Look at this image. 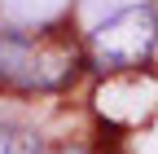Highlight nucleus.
<instances>
[{
    "mask_svg": "<svg viewBox=\"0 0 158 154\" xmlns=\"http://www.w3.org/2000/svg\"><path fill=\"white\" fill-rule=\"evenodd\" d=\"M75 75V49L57 35H0V84L57 88Z\"/></svg>",
    "mask_w": 158,
    "mask_h": 154,
    "instance_id": "1",
    "label": "nucleus"
},
{
    "mask_svg": "<svg viewBox=\"0 0 158 154\" xmlns=\"http://www.w3.org/2000/svg\"><path fill=\"white\" fill-rule=\"evenodd\" d=\"M154 44H158V13L149 5H127L110 13L106 22H97L92 31V57L101 71H127L145 62Z\"/></svg>",
    "mask_w": 158,
    "mask_h": 154,
    "instance_id": "2",
    "label": "nucleus"
},
{
    "mask_svg": "<svg viewBox=\"0 0 158 154\" xmlns=\"http://www.w3.org/2000/svg\"><path fill=\"white\" fill-rule=\"evenodd\" d=\"M0 154H44V145L27 128H0Z\"/></svg>",
    "mask_w": 158,
    "mask_h": 154,
    "instance_id": "3",
    "label": "nucleus"
},
{
    "mask_svg": "<svg viewBox=\"0 0 158 154\" xmlns=\"http://www.w3.org/2000/svg\"><path fill=\"white\" fill-rule=\"evenodd\" d=\"M62 154H84V150H62Z\"/></svg>",
    "mask_w": 158,
    "mask_h": 154,
    "instance_id": "4",
    "label": "nucleus"
}]
</instances>
